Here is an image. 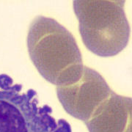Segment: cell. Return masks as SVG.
<instances>
[{
    "instance_id": "1",
    "label": "cell",
    "mask_w": 132,
    "mask_h": 132,
    "mask_svg": "<svg viewBox=\"0 0 132 132\" xmlns=\"http://www.w3.org/2000/svg\"><path fill=\"white\" fill-rule=\"evenodd\" d=\"M30 59L52 85L66 86L80 79L83 60L75 38L55 19L43 15L32 21L27 35Z\"/></svg>"
},
{
    "instance_id": "2",
    "label": "cell",
    "mask_w": 132,
    "mask_h": 132,
    "mask_svg": "<svg viewBox=\"0 0 132 132\" xmlns=\"http://www.w3.org/2000/svg\"><path fill=\"white\" fill-rule=\"evenodd\" d=\"M123 0H76L73 10L86 48L102 57L118 55L127 46L131 28Z\"/></svg>"
},
{
    "instance_id": "3",
    "label": "cell",
    "mask_w": 132,
    "mask_h": 132,
    "mask_svg": "<svg viewBox=\"0 0 132 132\" xmlns=\"http://www.w3.org/2000/svg\"><path fill=\"white\" fill-rule=\"evenodd\" d=\"M22 88L9 76L0 75V132H71L65 120L53 118L50 106H38L35 90Z\"/></svg>"
},
{
    "instance_id": "4",
    "label": "cell",
    "mask_w": 132,
    "mask_h": 132,
    "mask_svg": "<svg viewBox=\"0 0 132 132\" xmlns=\"http://www.w3.org/2000/svg\"><path fill=\"white\" fill-rule=\"evenodd\" d=\"M113 92L98 72L87 66L74 84L57 87V97L66 112L85 123Z\"/></svg>"
},
{
    "instance_id": "5",
    "label": "cell",
    "mask_w": 132,
    "mask_h": 132,
    "mask_svg": "<svg viewBox=\"0 0 132 132\" xmlns=\"http://www.w3.org/2000/svg\"><path fill=\"white\" fill-rule=\"evenodd\" d=\"M131 98L114 92L85 122L90 132H132Z\"/></svg>"
}]
</instances>
